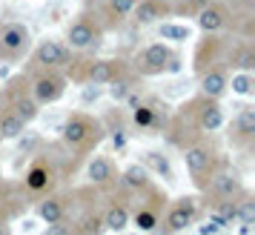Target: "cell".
Here are the masks:
<instances>
[{"instance_id":"obj_1","label":"cell","mask_w":255,"mask_h":235,"mask_svg":"<svg viewBox=\"0 0 255 235\" xmlns=\"http://www.w3.org/2000/svg\"><path fill=\"white\" fill-rule=\"evenodd\" d=\"M106 141V132H104V123L101 118L89 115V112H72L66 115L63 126H60V146L75 158H89V155Z\"/></svg>"},{"instance_id":"obj_2","label":"cell","mask_w":255,"mask_h":235,"mask_svg":"<svg viewBox=\"0 0 255 235\" xmlns=\"http://www.w3.org/2000/svg\"><path fill=\"white\" fill-rule=\"evenodd\" d=\"M181 158H184V166L186 172H189V181H192V187L198 192H204L209 184V178L218 172L224 164H230L227 161V155L224 149L218 146V141L212 138V135H204L201 141L189 143L186 149H181Z\"/></svg>"},{"instance_id":"obj_3","label":"cell","mask_w":255,"mask_h":235,"mask_svg":"<svg viewBox=\"0 0 255 235\" xmlns=\"http://www.w3.org/2000/svg\"><path fill=\"white\" fill-rule=\"evenodd\" d=\"M129 69L138 78H161V75H175L184 69V58L169 43H146L129 60Z\"/></svg>"},{"instance_id":"obj_4","label":"cell","mask_w":255,"mask_h":235,"mask_svg":"<svg viewBox=\"0 0 255 235\" xmlns=\"http://www.w3.org/2000/svg\"><path fill=\"white\" fill-rule=\"evenodd\" d=\"M63 166H60V155H52V152H37L29 166H26V175H23V189L29 201H37L43 198L46 192L58 189V184L63 181Z\"/></svg>"},{"instance_id":"obj_5","label":"cell","mask_w":255,"mask_h":235,"mask_svg":"<svg viewBox=\"0 0 255 235\" xmlns=\"http://www.w3.org/2000/svg\"><path fill=\"white\" fill-rule=\"evenodd\" d=\"M106 37V29L101 23V17L95 9L89 6H83L81 12L75 14L66 26V37H63V43L72 49V52H98L101 43H104Z\"/></svg>"},{"instance_id":"obj_6","label":"cell","mask_w":255,"mask_h":235,"mask_svg":"<svg viewBox=\"0 0 255 235\" xmlns=\"http://www.w3.org/2000/svg\"><path fill=\"white\" fill-rule=\"evenodd\" d=\"M172 115V109L166 101H161L158 95H143L135 106H129V132L135 135H161L166 120Z\"/></svg>"},{"instance_id":"obj_7","label":"cell","mask_w":255,"mask_h":235,"mask_svg":"<svg viewBox=\"0 0 255 235\" xmlns=\"http://www.w3.org/2000/svg\"><path fill=\"white\" fill-rule=\"evenodd\" d=\"M178 115L184 118L186 123H192L198 132H204V135H212V132H218L224 123H227V118H224V106L221 101L215 98H207V95H192L189 101L175 109Z\"/></svg>"},{"instance_id":"obj_8","label":"cell","mask_w":255,"mask_h":235,"mask_svg":"<svg viewBox=\"0 0 255 235\" xmlns=\"http://www.w3.org/2000/svg\"><path fill=\"white\" fill-rule=\"evenodd\" d=\"M26 78H29V89L40 106H52L63 101V95L69 92V78L63 69H46V66H26Z\"/></svg>"},{"instance_id":"obj_9","label":"cell","mask_w":255,"mask_h":235,"mask_svg":"<svg viewBox=\"0 0 255 235\" xmlns=\"http://www.w3.org/2000/svg\"><path fill=\"white\" fill-rule=\"evenodd\" d=\"M230 43H232L230 32H201V37L195 40V49H192V72H195V78L201 72L215 69V66H224L227 69Z\"/></svg>"},{"instance_id":"obj_10","label":"cell","mask_w":255,"mask_h":235,"mask_svg":"<svg viewBox=\"0 0 255 235\" xmlns=\"http://www.w3.org/2000/svg\"><path fill=\"white\" fill-rule=\"evenodd\" d=\"M135 198H138V204H135V210H132V215H129V224H132L140 235L155 233L158 224H161L163 210H166V204H169L166 192H163L158 184H152L149 189L138 192Z\"/></svg>"},{"instance_id":"obj_11","label":"cell","mask_w":255,"mask_h":235,"mask_svg":"<svg viewBox=\"0 0 255 235\" xmlns=\"http://www.w3.org/2000/svg\"><path fill=\"white\" fill-rule=\"evenodd\" d=\"M201 207H204V204H201L198 195H181V198L169 201L155 233H158V235H178V233H184L186 227H192V224L198 221Z\"/></svg>"},{"instance_id":"obj_12","label":"cell","mask_w":255,"mask_h":235,"mask_svg":"<svg viewBox=\"0 0 255 235\" xmlns=\"http://www.w3.org/2000/svg\"><path fill=\"white\" fill-rule=\"evenodd\" d=\"M0 98L12 106L14 115L20 118L26 126H29L32 120H37L40 109H43V106H40L35 98H32V89H29V78H26V72H20V75H12V78L6 81V86L0 89Z\"/></svg>"},{"instance_id":"obj_13","label":"cell","mask_w":255,"mask_h":235,"mask_svg":"<svg viewBox=\"0 0 255 235\" xmlns=\"http://www.w3.org/2000/svg\"><path fill=\"white\" fill-rule=\"evenodd\" d=\"M227 141H230L232 149H238L244 155H250L255 149V106L253 104L238 106V112L227 123Z\"/></svg>"},{"instance_id":"obj_14","label":"cell","mask_w":255,"mask_h":235,"mask_svg":"<svg viewBox=\"0 0 255 235\" xmlns=\"http://www.w3.org/2000/svg\"><path fill=\"white\" fill-rule=\"evenodd\" d=\"M32 32L26 23H3L0 29V63H17L32 52Z\"/></svg>"},{"instance_id":"obj_15","label":"cell","mask_w":255,"mask_h":235,"mask_svg":"<svg viewBox=\"0 0 255 235\" xmlns=\"http://www.w3.org/2000/svg\"><path fill=\"white\" fill-rule=\"evenodd\" d=\"M247 189L250 187L241 181V175L230 164H224L215 175L209 178L207 189H204V198L207 201H238Z\"/></svg>"},{"instance_id":"obj_16","label":"cell","mask_w":255,"mask_h":235,"mask_svg":"<svg viewBox=\"0 0 255 235\" xmlns=\"http://www.w3.org/2000/svg\"><path fill=\"white\" fill-rule=\"evenodd\" d=\"M86 181H89V187H95L104 195L115 192L121 187V169H118L115 158L112 155H92L86 164Z\"/></svg>"},{"instance_id":"obj_17","label":"cell","mask_w":255,"mask_h":235,"mask_svg":"<svg viewBox=\"0 0 255 235\" xmlns=\"http://www.w3.org/2000/svg\"><path fill=\"white\" fill-rule=\"evenodd\" d=\"M72 207H75V189H52L35 201V215L43 224H55L69 218Z\"/></svg>"},{"instance_id":"obj_18","label":"cell","mask_w":255,"mask_h":235,"mask_svg":"<svg viewBox=\"0 0 255 235\" xmlns=\"http://www.w3.org/2000/svg\"><path fill=\"white\" fill-rule=\"evenodd\" d=\"M29 58V66H46V69H66V63L72 58V49L63 43V40H55V37H46L40 40L37 46H32V52L26 55Z\"/></svg>"},{"instance_id":"obj_19","label":"cell","mask_w":255,"mask_h":235,"mask_svg":"<svg viewBox=\"0 0 255 235\" xmlns=\"http://www.w3.org/2000/svg\"><path fill=\"white\" fill-rule=\"evenodd\" d=\"M29 204L32 201H29L20 181H3L0 178V221H12L17 215H23Z\"/></svg>"},{"instance_id":"obj_20","label":"cell","mask_w":255,"mask_h":235,"mask_svg":"<svg viewBox=\"0 0 255 235\" xmlns=\"http://www.w3.org/2000/svg\"><path fill=\"white\" fill-rule=\"evenodd\" d=\"M227 6H230L227 32L255 40V0H227Z\"/></svg>"},{"instance_id":"obj_21","label":"cell","mask_w":255,"mask_h":235,"mask_svg":"<svg viewBox=\"0 0 255 235\" xmlns=\"http://www.w3.org/2000/svg\"><path fill=\"white\" fill-rule=\"evenodd\" d=\"M135 3H138V0H101L92 9L98 12V17H101V23H104L106 32H115L118 26H124L129 20Z\"/></svg>"},{"instance_id":"obj_22","label":"cell","mask_w":255,"mask_h":235,"mask_svg":"<svg viewBox=\"0 0 255 235\" xmlns=\"http://www.w3.org/2000/svg\"><path fill=\"white\" fill-rule=\"evenodd\" d=\"M227 69L230 72H255V43L250 37L232 35L230 52H227Z\"/></svg>"},{"instance_id":"obj_23","label":"cell","mask_w":255,"mask_h":235,"mask_svg":"<svg viewBox=\"0 0 255 235\" xmlns=\"http://www.w3.org/2000/svg\"><path fill=\"white\" fill-rule=\"evenodd\" d=\"M195 23L201 32H227L230 26V6L227 0H212L195 14Z\"/></svg>"},{"instance_id":"obj_24","label":"cell","mask_w":255,"mask_h":235,"mask_svg":"<svg viewBox=\"0 0 255 235\" xmlns=\"http://www.w3.org/2000/svg\"><path fill=\"white\" fill-rule=\"evenodd\" d=\"M129 215H132V201L118 198L115 192H109V201L104 204V227L109 233H124L129 227Z\"/></svg>"},{"instance_id":"obj_25","label":"cell","mask_w":255,"mask_h":235,"mask_svg":"<svg viewBox=\"0 0 255 235\" xmlns=\"http://www.w3.org/2000/svg\"><path fill=\"white\" fill-rule=\"evenodd\" d=\"M198 92L207 95V98H215L221 101L224 95L230 92V72L224 66H215V69H207L198 75Z\"/></svg>"},{"instance_id":"obj_26","label":"cell","mask_w":255,"mask_h":235,"mask_svg":"<svg viewBox=\"0 0 255 235\" xmlns=\"http://www.w3.org/2000/svg\"><path fill=\"white\" fill-rule=\"evenodd\" d=\"M129 17L138 26L161 23L163 17H172V14H169V0H138Z\"/></svg>"},{"instance_id":"obj_27","label":"cell","mask_w":255,"mask_h":235,"mask_svg":"<svg viewBox=\"0 0 255 235\" xmlns=\"http://www.w3.org/2000/svg\"><path fill=\"white\" fill-rule=\"evenodd\" d=\"M101 123H104V132H106V138L112 141V146H115V149H124L127 141H129V120H127V115L115 106V109H109V112L101 118Z\"/></svg>"},{"instance_id":"obj_28","label":"cell","mask_w":255,"mask_h":235,"mask_svg":"<svg viewBox=\"0 0 255 235\" xmlns=\"http://www.w3.org/2000/svg\"><path fill=\"white\" fill-rule=\"evenodd\" d=\"M155 181H152L149 169L140 164H129L127 169H121V192H127V195H138V192H143V189H149Z\"/></svg>"},{"instance_id":"obj_29","label":"cell","mask_w":255,"mask_h":235,"mask_svg":"<svg viewBox=\"0 0 255 235\" xmlns=\"http://www.w3.org/2000/svg\"><path fill=\"white\" fill-rule=\"evenodd\" d=\"M26 132V123L14 115V109L0 98V141H17Z\"/></svg>"},{"instance_id":"obj_30","label":"cell","mask_w":255,"mask_h":235,"mask_svg":"<svg viewBox=\"0 0 255 235\" xmlns=\"http://www.w3.org/2000/svg\"><path fill=\"white\" fill-rule=\"evenodd\" d=\"M140 81H143V78H138L135 72L129 69V72H124L121 78H115L112 83H106V92H109V98H112L115 104H124L135 89H140Z\"/></svg>"},{"instance_id":"obj_31","label":"cell","mask_w":255,"mask_h":235,"mask_svg":"<svg viewBox=\"0 0 255 235\" xmlns=\"http://www.w3.org/2000/svg\"><path fill=\"white\" fill-rule=\"evenodd\" d=\"M207 212L209 221H215L221 230L238 224V204L235 201H207Z\"/></svg>"},{"instance_id":"obj_32","label":"cell","mask_w":255,"mask_h":235,"mask_svg":"<svg viewBox=\"0 0 255 235\" xmlns=\"http://www.w3.org/2000/svg\"><path fill=\"white\" fill-rule=\"evenodd\" d=\"M140 164L149 169V175H161L166 181H172V161H169V155L161 152V149H146V152H140Z\"/></svg>"},{"instance_id":"obj_33","label":"cell","mask_w":255,"mask_h":235,"mask_svg":"<svg viewBox=\"0 0 255 235\" xmlns=\"http://www.w3.org/2000/svg\"><path fill=\"white\" fill-rule=\"evenodd\" d=\"M230 89L241 98L255 92V72H230Z\"/></svg>"},{"instance_id":"obj_34","label":"cell","mask_w":255,"mask_h":235,"mask_svg":"<svg viewBox=\"0 0 255 235\" xmlns=\"http://www.w3.org/2000/svg\"><path fill=\"white\" fill-rule=\"evenodd\" d=\"M207 3H212V0H169V14L172 17H195Z\"/></svg>"},{"instance_id":"obj_35","label":"cell","mask_w":255,"mask_h":235,"mask_svg":"<svg viewBox=\"0 0 255 235\" xmlns=\"http://www.w3.org/2000/svg\"><path fill=\"white\" fill-rule=\"evenodd\" d=\"M235 204H238V224L250 230V227L255 224V195H253V189H247Z\"/></svg>"},{"instance_id":"obj_36","label":"cell","mask_w":255,"mask_h":235,"mask_svg":"<svg viewBox=\"0 0 255 235\" xmlns=\"http://www.w3.org/2000/svg\"><path fill=\"white\" fill-rule=\"evenodd\" d=\"M161 37L163 40H189V29L186 26H175V23H163Z\"/></svg>"},{"instance_id":"obj_37","label":"cell","mask_w":255,"mask_h":235,"mask_svg":"<svg viewBox=\"0 0 255 235\" xmlns=\"http://www.w3.org/2000/svg\"><path fill=\"white\" fill-rule=\"evenodd\" d=\"M40 235H72V221L63 218V221H55V224H46V230Z\"/></svg>"},{"instance_id":"obj_38","label":"cell","mask_w":255,"mask_h":235,"mask_svg":"<svg viewBox=\"0 0 255 235\" xmlns=\"http://www.w3.org/2000/svg\"><path fill=\"white\" fill-rule=\"evenodd\" d=\"M218 230H221V227H218V224H215V221H207V224H204V227H201V235H215V233H218Z\"/></svg>"},{"instance_id":"obj_39","label":"cell","mask_w":255,"mask_h":235,"mask_svg":"<svg viewBox=\"0 0 255 235\" xmlns=\"http://www.w3.org/2000/svg\"><path fill=\"white\" fill-rule=\"evenodd\" d=\"M0 235H14L12 233V221H0Z\"/></svg>"},{"instance_id":"obj_40","label":"cell","mask_w":255,"mask_h":235,"mask_svg":"<svg viewBox=\"0 0 255 235\" xmlns=\"http://www.w3.org/2000/svg\"><path fill=\"white\" fill-rule=\"evenodd\" d=\"M98 3H101V0H83V6H89V9H92V6H98Z\"/></svg>"},{"instance_id":"obj_41","label":"cell","mask_w":255,"mask_h":235,"mask_svg":"<svg viewBox=\"0 0 255 235\" xmlns=\"http://www.w3.org/2000/svg\"><path fill=\"white\" fill-rule=\"evenodd\" d=\"M0 29H3V20H0Z\"/></svg>"},{"instance_id":"obj_42","label":"cell","mask_w":255,"mask_h":235,"mask_svg":"<svg viewBox=\"0 0 255 235\" xmlns=\"http://www.w3.org/2000/svg\"><path fill=\"white\" fill-rule=\"evenodd\" d=\"M0 178H3V169H0Z\"/></svg>"},{"instance_id":"obj_43","label":"cell","mask_w":255,"mask_h":235,"mask_svg":"<svg viewBox=\"0 0 255 235\" xmlns=\"http://www.w3.org/2000/svg\"><path fill=\"white\" fill-rule=\"evenodd\" d=\"M0 143H3V141H0Z\"/></svg>"}]
</instances>
